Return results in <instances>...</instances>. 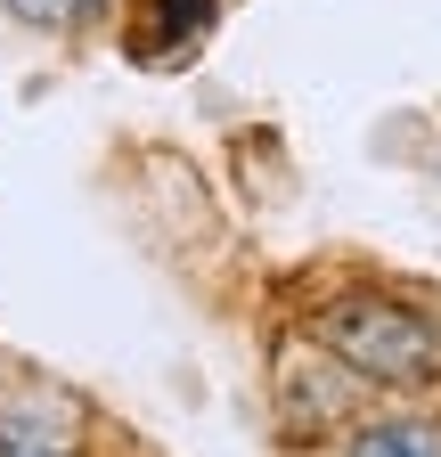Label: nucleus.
<instances>
[{
  "instance_id": "obj_5",
  "label": "nucleus",
  "mask_w": 441,
  "mask_h": 457,
  "mask_svg": "<svg viewBox=\"0 0 441 457\" xmlns=\"http://www.w3.org/2000/svg\"><path fill=\"white\" fill-rule=\"evenodd\" d=\"M212 17V0H163V17H155V41H196Z\"/></svg>"
},
{
  "instance_id": "obj_3",
  "label": "nucleus",
  "mask_w": 441,
  "mask_h": 457,
  "mask_svg": "<svg viewBox=\"0 0 441 457\" xmlns=\"http://www.w3.org/2000/svg\"><path fill=\"white\" fill-rule=\"evenodd\" d=\"M344 457H441V425L433 417H376L352 433Z\"/></svg>"
},
{
  "instance_id": "obj_1",
  "label": "nucleus",
  "mask_w": 441,
  "mask_h": 457,
  "mask_svg": "<svg viewBox=\"0 0 441 457\" xmlns=\"http://www.w3.org/2000/svg\"><path fill=\"white\" fill-rule=\"evenodd\" d=\"M311 335L368 384H433L441 376V327L393 295H336L311 319Z\"/></svg>"
},
{
  "instance_id": "obj_4",
  "label": "nucleus",
  "mask_w": 441,
  "mask_h": 457,
  "mask_svg": "<svg viewBox=\"0 0 441 457\" xmlns=\"http://www.w3.org/2000/svg\"><path fill=\"white\" fill-rule=\"evenodd\" d=\"M17 25H41V33H74V25H90L106 0H0Z\"/></svg>"
},
{
  "instance_id": "obj_2",
  "label": "nucleus",
  "mask_w": 441,
  "mask_h": 457,
  "mask_svg": "<svg viewBox=\"0 0 441 457\" xmlns=\"http://www.w3.org/2000/svg\"><path fill=\"white\" fill-rule=\"evenodd\" d=\"M0 457H82V409L58 392H9L0 400Z\"/></svg>"
}]
</instances>
